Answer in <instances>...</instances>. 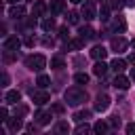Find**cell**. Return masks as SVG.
I'll return each instance as SVG.
<instances>
[{"label":"cell","mask_w":135,"mask_h":135,"mask_svg":"<svg viewBox=\"0 0 135 135\" xmlns=\"http://www.w3.org/2000/svg\"><path fill=\"white\" fill-rule=\"evenodd\" d=\"M46 65V57L44 55H30L25 57V68L32 70V72H42Z\"/></svg>","instance_id":"cell-1"},{"label":"cell","mask_w":135,"mask_h":135,"mask_svg":"<svg viewBox=\"0 0 135 135\" xmlns=\"http://www.w3.org/2000/svg\"><path fill=\"white\" fill-rule=\"evenodd\" d=\"M65 101H68L70 105H78V103L86 101V93H84L82 89H68V91H65Z\"/></svg>","instance_id":"cell-2"},{"label":"cell","mask_w":135,"mask_h":135,"mask_svg":"<svg viewBox=\"0 0 135 135\" xmlns=\"http://www.w3.org/2000/svg\"><path fill=\"white\" fill-rule=\"evenodd\" d=\"M82 17L86 19V21H91V19H95L97 17V11H95V2H84V6H82Z\"/></svg>","instance_id":"cell-3"},{"label":"cell","mask_w":135,"mask_h":135,"mask_svg":"<svg viewBox=\"0 0 135 135\" xmlns=\"http://www.w3.org/2000/svg\"><path fill=\"white\" fill-rule=\"evenodd\" d=\"M108 108H110V97H108L105 93L97 95V99H95V110H97V112H105Z\"/></svg>","instance_id":"cell-4"},{"label":"cell","mask_w":135,"mask_h":135,"mask_svg":"<svg viewBox=\"0 0 135 135\" xmlns=\"http://www.w3.org/2000/svg\"><path fill=\"white\" fill-rule=\"evenodd\" d=\"M32 99H34L36 105H44V103L51 99V95H49L46 91H32Z\"/></svg>","instance_id":"cell-5"},{"label":"cell","mask_w":135,"mask_h":135,"mask_svg":"<svg viewBox=\"0 0 135 135\" xmlns=\"http://www.w3.org/2000/svg\"><path fill=\"white\" fill-rule=\"evenodd\" d=\"M116 89H120V91H127L129 86H131V80L127 78V76H122V74H118L116 78H114V82H112Z\"/></svg>","instance_id":"cell-6"},{"label":"cell","mask_w":135,"mask_h":135,"mask_svg":"<svg viewBox=\"0 0 135 135\" xmlns=\"http://www.w3.org/2000/svg\"><path fill=\"white\" fill-rule=\"evenodd\" d=\"M105 55H108V51H105L103 44H97V46L91 49V57L93 59H105Z\"/></svg>","instance_id":"cell-7"},{"label":"cell","mask_w":135,"mask_h":135,"mask_svg":"<svg viewBox=\"0 0 135 135\" xmlns=\"http://www.w3.org/2000/svg\"><path fill=\"white\" fill-rule=\"evenodd\" d=\"M44 13H46V2L38 0V2L34 4V8H32V15H34V17H42Z\"/></svg>","instance_id":"cell-8"},{"label":"cell","mask_w":135,"mask_h":135,"mask_svg":"<svg viewBox=\"0 0 135 135\" xmlns=\"http://www.w3.org/2000/svg\"><path fill=\"white\" fill-rule=\"evenodd\" d=\"M21 46V40L17 38V36H8L6 40H4V49H13V51H17Z\"/></svg>","instance_id":"cell-9"},{"label":"cell","mask_w":135,"mask_h":135,"mask_svg":"<svg viewBox=\"0 0 135 135\" xmlns=\"http://www.w3.org/2000/svg\"><path fill=\"white\" fill-rule=\"evenodd\" d=\"M124 49H127V40H124V38H112V51L122 53Z\"/></svg>","instance_id":"cell-10"},{"label":"cell","mask_w":135,"mask_h":135,"mask_svg":"<svg viewBox=\"0 0 135 135\" xmlns=\"http://www.w3.org/2000/svg\"><path fill=\"white\" fill-rule=\"evenodd\" d=\"M105 72H108V65L103 63V59H97V63L93 65V74L95 76H103Z\"/></svg>","instance_id":"cell-11"},{"label":"cell","mask_w":135,"mask_h":135,"mask_svg":"<svg viewBox=\"0 0 135 135\" xmlns=\"http://www.w3.org/2000/svg\"><path fill=\"white\" fill-rule=\"evenodd\" d=\"M63 8H65V2H63V0H53V2H51V13H53V15L63 13Z\"/></svg>","instance_id":"cell-12"},{"label":"cell","mask_w":135,"mask_h":135,"mask_svg":"<svg viewBox=\"0 0 135 135\" xmlns=\"http://www.w3.org/2000/svg\"><path fill=\"white\" fill-rule=\"evenodd\" d=\"M21 99V93L19 91H6V95H4V101L6 103H17Z\"/></svg>","instance_id":"cell-13"},{"label":"cell","mask_w":135,"mask_h":135,"mask_svg":"<svg viewBox=\"0 0 135 135\" xmlns=\"http://www.w3.org/2000/svg\"><path fill=\"white\" fill-rule=\"evenodd\" d=\"M34 118H36V122H38V124H49L53 116H51L49 112H36V116H34Z\"/></svg>","instance_id":"cell-14"},{"label":"cell","mask_w":135,"mask_h":135,"mask_svg":"<svg viewBox=\"0 0 135 135\" xmlns=\"http://www.w3.org/2000/svg\"><path fill=\"white\" fill-rule=\"evenodd\" d=\"M6 122H8V129H11V131H19V129L23 127V122H21V116H17V114H15V118H8Z\"/></svg>","instance_id":"cell-15"},{"label":"cell","mask_w":135,"mask_h":135,"mask_svg":"<svg viewBox=\"0 0 135 135\" xmlns=\"http://www.w3.org/2000/svg\"><path fill=\"white\" fill-rule=\"evenodd\" d=\"M78 32H80V38H84V40H91V38L95 36V32H93V30H91L89 25H82V27H80Z\"/></svg>","instance_id":"cell-16"},{"label":"cell","mask_w":135,"mask_h":135,"mask_svg":"<svg viewBox=\"0 0 135 135\" xmlns=\"http://www.w3.org/2000/svg\"><path fill=\"white\" fill-rule=\"evenodd\" d=\"M68 46H70L72 51H80V49L84 46V38H74V40L68 42Z\"/></svg>","instance_id":"cell-17"},{"label":"cell","mask_w":135,"mask_h":135,"mask_svg":"<svg viewBox=\"0 0 135 135\" xmlns=\"http://www.w3.org/2000/svg\"><path fill=\"white\" fill-rule=\"evenodd\" d=\"M110 68H112V70H116V72L120 74V72L127 68V61H124V59H114V61L110 63Z\"/></svg>","instance_id":"cell-18"},{"label":"cell","mask_w":135,"mask_h":135,"mask_svg":"<svg viewBox=\"0 0 135 135\" xmlns=\"http://www.w3.org/2000/svg\"><path fill=\"white\" fill-rule=\"evenodd\" d=\"M112 27H114L116 32H124V27H127V23H124V19H122V17H116V19L112 21Z\"/></svg>","instance_id":"cell-19"},{"label":"cell","mask_w":135,"mask_h":135,"mask_svg":"<svg viewBox=\"0 0 135 135\" xmlns=\"http://www.w3.org/2000/svg\"><path fill=\"white\" fill-rule=\"evenodd\" d=\"M23 13H25V8H23V6L19 4V6H13V8L8 11V17H15V19H17V17H21Z\"/></svg>","instance_id":"cell-20"},{"label":"cell","mask_w":135,"mask_h":135,"mask_svg":"<svg viewBox=\"0 0 135 135\" xmlns=\"http://www.w3.org/2000/svg\"><path fill=\"white\" fill-rule=\"evenodd\" d=\"M49 82H51V78H49L46 74H40V76H38V80H36V84H38L40 89H46V86H49Z\"/></svg>","instance_id":"cell-21"},{"label":"cell","mask_w":135,"mask_h":135,"mask_svg":"<svg viewBox=\"0 0 135 135\" xmlns=\"http://www.w3.org/2000/svg\"><path fill=\"white\" fill-rule=\"evenodd\" d=\"M93 131H95V133H99V135H101V133H105V131H108V122H103V120L95 122V124H93Z\"/></svg>","instance_id":"cell-22"},{"label":"cell","mask_w":135,"mask_h":135,"mask_svg":"<svg viewBox=\"0 0 135 135\" xmlns=\"http://www.w3.org/2000/svg\"><path fill=\"white\" fill-rule=\"evenodd\" d=\"M89 116H91V112H89V110H82V112H76V114H74V120H78V122H84Z\"/></svg>","instance_id":"cell-23"},{"label":"cell","mask_w":135,"mask_h":135,"mask_svg":"<svg viewBox=\"0 0 135 135\" xmlns=\"http://www.w3.org/2000/svg\"><path fill=\"white\" fill-rule=\"evenodd\" d=\"M53 27H55V19H53V17H49V19L42 21V30H44V32H51Z\"/></svg>","instance_id":"cell-24"},{"label":"cell","mask_w":135,"mask_h":135,"mask_svg":"<svg viewBox=\"0 0 135 135\" xmlns=\"http://www.w3.org/2000/svg\"><path fill=\"white\" fill-rule=\"evenodd\" d=\"M74 80H76L78 84H86V82H89V74H84V72H78V74L74 76Z\"/></svg>","instance_id":"cell-25"},{"label":"cell","mask_w":135,"mask_h":135,"mask_svg":"<svg viewBox=\"0 0 135 135\" xmlns=\"http://www.w3.org/2000/svg\"><path fill=\"white\" fill-rule=\"evenodd\" d=\"M15 59H17V55L13 53V49H4V61L11 63V61H15Z\"/></svg>","instance_id":"cell-26"},{"label":"cell","mask_w":135,"mask_h":135,"mask_svg":"<svg viewBox=\"0 0 135 135\" xmlns=\"http://www.w3.org/2000/svg\"><path fill=\"white\" fill-rule=\"evenodd\" d=\"M51 65H53L55 70H59V68H63V59H61V57H53V59H51Z\"/></svg>","instance_id":"cell-27"},{"label":"cell","mask_w":135,"mask_h":135,"mask_svg":"<svg viewBox=\"0 0 135 135\" xmlns=\"http://www.w3.org/2000/svg\"><path fill=\"white\" fill-rule=\"evenodd\" d=\"M70 131V124L65 122V120H61L59 124H57V133H68Z\"/></svg>","instance_id":"cell-28"},{"label":"cell","mask_w":135,"mask_h":135,"mask_svg":"<svg viewBox=\"0 0 135 135\" xmlns=\"http://www.w3.org/2000/svg\"><path fill=\"white\" fill-rule=\"evenodd\" d=\"M68 21L70 23H78V13H68Z\"/></svg>","instance_id":"cell-29"},{"label":"cell","mask_w":135,"mask_h":135,"mask_svg":"<svg viewBox=\"0 0 135 135\" xmlns=\"http://www.w3.org/2000/svg\"><path fill=\"white\" fill-rule=\"evenodd\" d=\"M86 131H89V124H86V122L80 124V127H76V133H78V135H82V133H86Z\"/></svg>","instance_id":"cell-30"},{"label":"cell","mask_w":135,"mask_h":135,"mask_svg":"<svg viewBox=\"0 0 135 135\" xmlns=\"http://www.w3.org/2000/svg\"><path fill=\"white\" fill-rule=\"evenodd\" d=\"M23 44H25V46H34V44H36V40H34L32 36H25V40H23Z\"/></svg>","instance_id":"cell-31"},{"label":"cell","mask_w":135,"mask_h":135,"mask_svg":"<svg viewBox=\"0 0 135 135\" xmlns=\"http://www.w3.org/2000/svg\"><path fill=\"white\" fill-rule=\"evenodd\" d=\"M122 6H124V2H122V0H112V8H116V11H118V8H122Z\"/></svg>","instance_id":"cell-32"},{"label":"cell","mask_w":135,"mask_h":135,"mask_svg":"<svg viewBox=\"0 0 135 135\" xmlns=\"http://www.w3.org/2000/svg\"><path fill=\"white\" fill-rule=\"evenodd\" d=\"M15 114H17V116H25V114H27V108H25V105H19V110H17Z\"/></svg>","instance_id":"cell-33"},{"label":"cell","mask_w":135,"mask_h":135,"mask_svg":"<svg viewBox=\"0 0 135 135\" xmlns=\"http://www.w3.org/2000/svg\"><path fill=\"white\" fill-rule=\"evenodd\" d=\"M6 116H8V110L6 108H0V120H8Z\"/></svg>","instance_id":"cell-34"},{"label":"cell","mask_w":135,"mask_h":135,"mask_svg":"<svg viewBox=\"0 0 135 135\" xmlns=\"http://www.w3.org/2000/svg\"><path fill=\"white\" fill-rule=\"evenodd\" d=\"M108 15H110V8L108 6H101V19H108Z\"/></svg>","instance_id":"cell-35"},{"label":"cell","mask_w":135,"mask_h":135,"mask_svg":"<svg viewBox=\"0 0 135 135\" xmlns=\"http://www.w3.org/2000/svg\"><path fill=\"white\" fill-rule=\"evenodd\" d=\"M68 34H70V32H68V27H61V30H59V36H61L63 40L68 38Z\"/></svg>","instance_id":"cell-36"},{"label":"cell","mask_w":135,"mask_h":135,"mask_svg":"<svg viewBox=\"0 0 135 135\" xmlns=\"http://www.w3.org/2000/svg\"><path fill=\"white\" fill-rule=\"evenodd\" d=\"M53 112L61 114V112H63V105H61V103H55V105H53Z\"/></svg>","instance_id":"cell-37"},{"label":"cell","mask_w":135,"mask_h":135,"mask_svg":"<svg viewBox=\"0 0 135 135\" xmlns=\"http://www.w3.org/2000/svg\"><path fill=\"white\" fill-rule=\"evenodd\" d=\"M127 133H129V135H133V133H135V122L127 124Z\"/></svg>","instance_id":"cell-38"},{"label":"cell","mask_w":135,"mask_h":135,"mask_svg":"<svg viewBox=\"0 0 135 135\" xmlns=\"http://www.w3.org/2000/svg\"><path fill=\"white\" fill-rule=\"evenodd\" d=\"M6 84H8V74L2 72V86H6Z\"/></svg>","instance_id":"cell-39"},{"label":"cell","mask_w":135,"mask_h":135,"mask_svg":"<svg viewBox=\"0 0 135 135\" xmlns=\"http://www.w3.org/2000/svg\"><path fill=\"white\" fill-rule=\"evenodd\" d=\"M112 124H114V127H118V124H120V118H118V116H114V118H112Z\"/></svg>","instance_id":"cell-40"},{"label":"cell","mask_w":135,"mask_h":135,"mask_svg":"<svg viewBox=\"0 0 135 135\" xmlns=\"http://www.w3.org/2000/svg\"><path fill=\"white\" fill-rule=\"evenodd\" d=\"M129 61H131V63H135V53H131V57H129Z\"/></svg>","instance_id":"cell-41"},{"label":"cell","mask_w":135,"mask_h":135,"mask_svg":"<svg viewBox=\"0 0 135 135\" xmlns=\"http://www.w3.org/2000/svg\"><path fill=\"white\" fill-rule=\"evenodd\" d=\"M74 4H82V2H86V0H72Z\"/></svg>","instance_id":"cell-42"},{"label":"cell","mask_w":135,"mask_h":135,"mask_svg":"<svg viewBox=\"0 0 135 135\" xmlns=\"http://www.w3.org/2000/svg\"><path fill=\"white\" fill-rule=\"evenodd\" d=\"M131 78H133V80H135V68H133V70H131Z\"/></svg>","instance_id":"cell-43"},{"label":"cell","mask_w":135,"mask_h":135,"mask_svg":"<svg viewBox=\"0 0 135 135\" xmlns=\"http://www.w3.org/2000/svg\"><path fill=\"white\" fill-rule=\"evenodd\" d=\"M6 2H11V4H17V2H19V0H6Z\"/></svg>","instance_id":"cell-44"},{"label":"cell","mask_w":135,"mask_h":135,"mask_svg":"<svg viewBox=\"0 0 135 135\" xmlns=\"http://www.w3.org/2000/svg\"><path fill=\"white\" fill-rule=\"evenodd\" d=\"M133 49H135V40H133Z\"/></svg>","instance_id":"cell-45"}]
</instances>
